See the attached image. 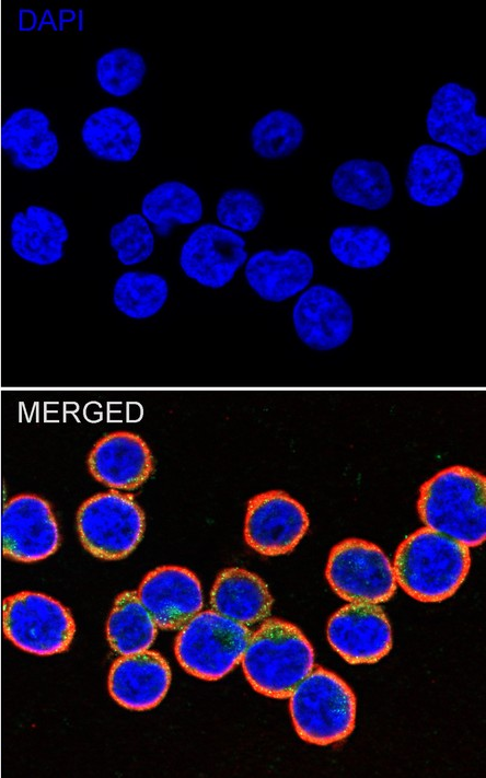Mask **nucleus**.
Masks as SVG:
<instances>
[{
  "instance_id": "f257e3e1",
  "label": "nucleus",
  "mask_w": 486,
  "mask_h": 778,
  "mask_svg": "<svg viewBox=\"0 0 486 778\" xmlns=\"http://www.w3.org/2000/svg\"><path fill=\"white\" fill-rule=\"evenodd\" d=\"M486 479L465 466L444 468L423 484L417 510L426 527L467 547L486 538Z\"/></svg>"
},
{
  "instance_id": "f03ea898",
  "label": "nucleus",
  "mask_w": 486,
  "mask_h": 778,
  "mask_svg": "<svg viewBox=\"0 0 486 778\" xmlns=\"http://www.w3.org/2000/svg\"><path fill=\"white\" fill-rule=\"evenodd\" d=\"M470 566L467 546L421 527L400 544L393 569L408 595L420 602H441L456 592Z\"/></svg>"
},
{
  "instance_id": "7ed1b4c3",
  "label": "nucleus",
  "mask_w": 486,
  "mask_h": 778,
  "mask_svg": "<svg viewBox=\"0 0 486 778\" xmlns=\"http://www.w3.org/2000/svg\"><path fill=\"white\" fill-rule=\"evenodd\" d=\"M251 686L271 698H287L314 669V649L293 624L269 618L251 635L241 659Z\"/></svg>"
},
{
  "instance_id": "20e7f679",
  "label": "nucleus",
  "mask_w": 486,
  "mask_h": 778,
  "mask_svg": "<svg viewBox=\"0 0 486 778\" xmlns=\"http://www.w3.org/2000/svg\"><path fill=\"white\" fill-rule=\"evenodd\" d=\"M289 697L292 723L303 741L329 745L352 732L356 697L335 673L321 666L313 669Z\"/></svg>"
},
{
  "instance_id": "39448f33",
  "label": "nucleus",
  "mask_w": 486,
  "mask_h": 778,
  "mask_svg": "<svg viewBox=\"0 0 486 778\" xmlns=\"http://www.w3.org/2000/svg\"><path fill=\"white\" fill-rule=\"evenodd\" d=\"M251 630L215 611L193 616L175 640V655L189 674L207 681L225 676L241 661Z\"/></svg>"
},
{
  "instance_id": "423d86ee",
  "label": "nucleus",
  "mask_w": 486,
  "mask_h": 778,
  "mask_svg": "<svg viewBox=\"0 0 486 778\" xmlns=\"http://www.w3.org/2000/svg\"><path fill=\"white\" fill-rule=\"evenodd\" d=\"M144 526V513L134 497L115 489L90 497L77 512L81 544L104 560L127 557L140 543Z\"/></svg>"
},
{
  "instance_id": "0eeeda50",
  "label": "nucleus",
  "mask_w": 486,
  "mask_h": 778,
  "mask_svg": "<svg viewBox=\"0 0 486 778\" xmlns=\"http://www.w3.org/2000/svg\"><path fill=\"white\" fill-rule=\"evenodd\" d=\"M2 627L14 646L37 655L66 651L76 631L73 618L61 603L33 591L3 600Z\"/></svg>"
},
{
  "instance_id": "6e6552de",
  "label": "nucleus",
  "mask_w": 486,
  "mask_h": 778,
  "mask_svg": "<svg viewBox=\"0 0 486 778\" xmlns=\"http://www.w3.org/2000/svg\"><path fill=\"white\" fill-rule=\"evenodd\" d=\"M325 576L333 591L348 602L379 604L396 591L387 556L375 544L360 538H346L332 548Z\"/></svg>"
},
{
  "instance_id": "1a4fd4ad",
  "label": "nucleus",
  "mask_w": 486,
  "mask_h": 778,
  "mask_svg": "<svg viewBox=\"0 0 486 778\" xmlns=\"http://www.w3.org/2000/svg\"><path fill=\"white\" fill-rule=\"evenodd\" d=\"M1 546L4 557L20 562H36L59 547L56 516L47 500L33 493L10 498L1 512Z\"/></svg>"
},
{
  "instance_id": "9d476101",
  "label": "nucleus",
  "mask_w": 486,
  "mask_h": 778,
  "mask_svg": "<svg viewBox=\"0 0 486 778\" xmlns=\"http://www.w3.org/2000/svg\"><path fill=\"white\" fill-rule=\"evenodd\" d=\"M477 96L458 82H447L431 96L426 115L429 138L454 152L476 156L486 149V118L477 114Z\"/></svg>"
},
{
  "instance_id": "9b49d317",
  "label": "nucleus",
  "mask_w": 486,
  "mask_h": 778,
  "mask_svg": "<svg viewBox=\"0 0 486 778\" xmlns=\"http://www.w3.org/2000/svg\"><path fill=\"white\" fill-rule=\"evenodd\" d=\"M304 507L282 490L258 493L247 502L244 539L264 556L290 553L308 532Z\"/></svg>"
},
{
  "instance_id": "f8f14e48",
  "label": "nucleus",
  "mask_w": 486,
  "mask_h": 778,
  "mask_svg": "<svg viewBox=\"0 0 486 778\" xmlns=\"http://www.w3.org/2000/svg\"><path fill=\"white\" fill-rule=\"evenodd\" d=\"M245 240L236 232L219 224L197 227L184 242L180 266L184 274L202 287L219 289L227 286L242 267L248 254Z\"/></svg>"
},
{
  "instance_id": "ddd939ff",
  "label": "nucleus",
  "mask_w": 486,
  "mask_h": 778,
  "mask_svg": "<svg viewBox=\"0 0 486 778\" xmlns=\"http://www.w3.org/2000/svg\"><path fill=\"white\" fill-rule=\"evenodd\" d=\"M331 647L348 663H375L393 643L392 628L378 604L350 602L327 622Z\"/></svg>"
},
{
  "instance_id": "4468645a",
  "label": "nucleus",
  "mask_w": 486,
  "mask_h": 778,
  "mask_svg": "<svg viewBox=\"0 0 486 778\" xmlns=\"http://www.w3.org/2000/svg\"><path fill=\"white\" fill-rule=\"evenodd\" d=\"M292 323L305 346L327 351L343 346L350 338L354 314L342 293L317 283L299 295L292 309Z\"/></svg>"
},
{
  "instance_id": "2eb2a0df",
  "label": "nucleus",
  "mask_w": 486,
  "mask_h": 778,
  "mask_svg": "<svg viewBox=\"0 0 486 778\" xmlns=\"http://www.w3.org/2000/svg\"><path fill=\"white\" fill-rule=\"evenodd\" d=\"M136 592L162 629L182 628L204 605L198 578L180 566L155 568L143 578Z\"/></svg>"
},
{
  "instance_id": "dca6fc26",
  "label": "nucleus",
  "mask_w": 486,
  "mask_h": 778,
  "mask_svg": "<svg viewBox=\"0 0 486 778\" xmlns=\"http://www.w3.org/2000/svg\"><path fill=\"white\" fill-rule=\"evenodd\" d=\"M464 176L456 152L443 146L423 143L410 154L405 187L414 202L437 208L448 205L459 195Z\"/></svg>"
},
{
  "instance_id": "f3484780",
  "label": "nucleus",
  "mask_w": 486,
  "mask_h": 778,
  "mask_svg": "<svg viewBox=\"0 0 486 778\" xmlns=\"http://www.w3.org/2000/svg\"><path fill=\"white\" fill-rule=\"evenodd\" d=\"M88 468L97 481L115 490H134L153 472V457L136 433L116 431L102 437L88 456Z\"/></svg>"
},
{
  "instance_id": "a211bd4d",
  "label": "nucleus",
  "mask_w": 486,
  "mask_h": 778,
  "mask_svg": "<svg viewBox=\"0 0 486 778\" xmlns=\"http://www.w3.org/2000/svg\"><path fill=\"white\" fill-rule=\"evenodd\" d=\"M171 684V669L157 651L123 655L111 666L108 690L120 706L143 711L159 705Z\"/></svg>"
},
{
  "instance_id": "6ab92c4d",
  "label": "nucleus",
  "mask_w": 486,
  "mask_h": 778,
  "mask_svg": "<svg viewBox=\"0 0 486 778\" xmlns=\"http://www.w3.org/2000/svg\"><path fill=\"white\" fill-rule=\"evenodd\" d=\"M1 149L21 171L37 172L51 165L59 153V140L49 117L26 106L12 112L0 132Z\"/></svg>"
},
{
  "instance_id": "aec40b11",
  "label": "nucleus",
  "mask_w": 486,
  "mask_h": 778,
  "mask_svg": "<svg viewBox=\"0 0 486 778\" xmlns=\"http://www.w3.org/2000/svg\"><path fill=\"white\" fill-rule=\"evenodd\" d=\"M244 275L261 299L279 303L306 289L314 276V263L302 249H262L247 258Z\"/></svg>"
},
{
  "instance_id": "412c9836",
  "label": "nucleus",
  "mask_w": 486,
  "mask_h": 778,
  "mask_svg": "<svg viewBox=\"0 0 486 778\" xmlns=\"http://www.w3.org/2000/svg\"><path fill=\"white\" fill-rule=\"evenodd\" d=\"M68 227L60 214L40 205H30L13 214L10 246L22 260L36 266L58 263L65 255Z\"/></svg>"
},
{
  "instance_id": "4be33fe9",
  "label": "nucleus",
  "mask_w": 486,
  "mask_h": 778,
  "mask_svg": "<svg viewBox=\"0 0 486 778\" xmlns=\"http://www.w3.org/2000/svg\"><path fill=\"white\" fill-rule=\"evenodd\" d=\"M81 140L96 159L130 162L138 153L142 130L138 119L118 106H105L91 113L82 124Z\"/></svg>"
},
{
  "instance_id": "5701e85b",
  "label": "nucleus",
  "mask_w": 486,
  "mask_h": 778,
  "mask_svg": "<svg viewBox=\"0 0 486 778\" xmlns=\"http://www.w3.org/2000/svg\"><path fill=\"white\" fill-rule=\"evenodd\" d=\"M215 612L245 626L269 616L273 597L257 574L238 567L223 569L210 592Z\"/></svg>"
},
{
  "instance_id": "b1692460",
  "label": "nucleus",
  "mask_w": 486,
  "mask_h": 778,
  "mask_svg": "<svg viewBox=\"0 0 486 778\" xmlns=\"http://www.w3.org/2000/svg\"><path fill=\"white\" fill-rule=\"evenodd\" d=\"M331 188L340 201L370 211L385 208L394 197L390 171L377 160L344 161L332 174Z\"/></svg>"
},
{
  "instance_id": "393cba45",
  "label": "nucleus",
  "mask_w": 486,
  "mask_h": 778,
  "mask_svg": "<svg viewBox=\"0 0 486 778\" xmlns=\"http://www.w3.org/2000/svg\"><path fill=\"white\" fill-rule=\"evenodd\" d=\"M199 194L180 181H167L147 193L141 201L142 217L160 236H167L174 225L194 224L202 218Z\"/></svg>"
},
{
  "instance_id": "a878e982",
  "label": "nucleus",
  "mask_w": 486,
  "mask_h": 778,
  "mask_svg": "<svg viewBox=\"0 0 486 778\" xmlns=\"http://www.w3.org/2000/svg\"><path fill=\"white\" fill-rule=\"evenodd\" d=\"M157 624L136 591H124L115 600L106 623L112 649L128 655L148 650L157 637Z\"/></svg>"
},
{
  "instance_id": "bb28decb",
  "label": "nucleus",
  "mask_w": 486,
  "mask_h": 778,
  "mask_svg": "<svg viewBox=\"0 0 486 778\" xmlns=\"http://www.w3.org/2000/svg\"><path fill=\"white\" fill-rule=\"evenodd\" d=\"M332 255L354 269H370L382 265L391 253L389 234L377 225H340L328 240Z\"/></svg>"
},
{
  "instance_id": "cd10ccee",
  "label": "nucleus",
  "mask_w": 486,
  "mask_h": 778,
  "mask_svg": "<svg viewBox=\"0 0 486 778\" xmlns=\"http://www.w3.org/2000/svg\"><path fill=\"white\" fill-rule=\"evenodd\" d=\"M167 298V281L154 272L126 271L116 279L113 288L114 305L120 313L134 320H146L155 315Z\"/></svg>"
},
{
  "instance_id": "c85d7f7f",
  "label": "nucleus",
  "mask_w": 486,
  "mask_h": 778,
  "mask_svg": "<svg viewBox=\"0 0 486 778\" xmlns=\"http://www.w3.org/2000/svg\"><path fill=\"white\" fill-rule=\"evenodd\" d=\"M304 132V126L298 116L277 108L255 121L250 140L256 155L266 160H279L291 155L301 146Z\"/></svg>"
},
{
  "instance_id": "c756f323",
  "label": "nucleus",
  "mask_w": 486,
  "mask_h": 778,
  "mask_svg": "<svg viewBox=\"0 0 486 778\" xmlns=\"http://www.w3.org/2000/svg\"><path fill=\"white\" fill-rule=\"evenodd\" d=\"M147 63L141 54L128 47H115L101 55L95 63L99 86L107 94L123 97L142 84Z\"/></svg>"
},
{
  "instance_id": "7c9ffc66",
  "label": "nucleus",
  "mask_w": 486,
  "mask_h": 778,
  "mask_svg": "<svg viewBox=\"0 0 486 778\" xmlns=\"http://www.w3.org/2000/svg\"><path fill=\"white\" fill-rule=\"evenodd\" d=\"M109 244L123 265L134 266L152 255L154 235L142 214L129 213L112 225Z\"/></svg>"
},
{
  "instance_id": "2f4dec72",
  "label": "nucleus",
  "mask_w": 486,
  "mask_h": 778,
  "mask_svg": "<svg viewBox=\"0 0 486 778\" xmlns=\"http://www.w3.org/2000/svg\"><path fill=\"white\" fill-rule=\"evenodd\" d=\"M264 212L262 199L244 188L225 190L216 206V216L221 227L241 233L254 231L261 223Z\"/></svg>"
}]
</instances>
